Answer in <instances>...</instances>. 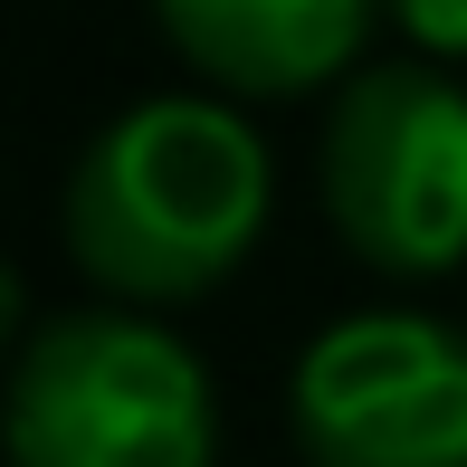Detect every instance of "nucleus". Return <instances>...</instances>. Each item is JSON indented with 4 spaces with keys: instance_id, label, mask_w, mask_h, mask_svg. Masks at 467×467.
I'll return each instance as SVG.
<instances>
[{
    "instance_id": "obj_1",
    "label": "nucleus",
    "mask_w": 467,
    "mask_h": 467,
    "mask_svg": "<svg viewBox=\"0 0 467 467\" xmlns=\"http://www.w3.org/2000/svg\"><path fill=\"white\" fill-rule=\"evenodd\" d=\"M277 162L229 96H134L67 162L57 239L124 306H191L258 248Z\"/></svg>"
},
{
    "instance_id": "obj_2",
    "label": "nucleus",
    "mask_w": 467,
    "mask_h": 467,
    "mask_svg": "<svg viewBox=\"0 0 467 467\" xmlns=\"http://www.w3.org/2000/svg\"><path fill=\"white\" fill-rule=\"evenodd\" d=\"M201 353L143 306H57L10 363V467H210Z\"/></svg>"
},
{
    "instance_id": "obj_3",
    "label": "nucleus",
    "mask_w": 467,
    "mask_h": 467,
    "mask_svg": "<svg viewBox=\"0 0 467 467\" xmlns=\"http://www.w3.org/2000/svg\"><path fill=\"white\" fill-rule=\"evenodd\" d=\"M325 220L381 277H449L467 258V87L439 57H372L325 115Z\"/></svg>"
},
{
    "instance_id": "obj_4",
    "label": "nucleus",
    "mask_w": 467,
    "mask_h": 467,
    "mask_svg": "<svg viewBox=\"0 0 467 467\" xmlns=\"http://www.w3.org/2000/svg\"><path fill=\"white\" fill-rule=\"evenodd\" d=\"M315 467H467V334L420 306L334 315L286 372Z\"/></svg>"
},
{
    "instance_id": "obj_5",
    "label": "nucleus",
    "mask_w": 467,
    "mask_h": 467,
    "mask_svg": "<svg viewBox=\"0 0 467 467\" xmlns=\"http://www.w3.org/2000/svg\"><path fill=\"white\" fill-rule=\"evenodd\" d=\"M153 19L229 96H306L363 67L381 0H153Z\"/></svg>"
},
{
    "instance_id": "obj_6",
    "label": "nucleus",
    "mask_w": 467,
    "mask_h": 467,
    "mask_svg": "<svg viewBox=\"0 0 467 467\" xmlns=\"http://www.w3.org/2000/svg\"><path fill=\"white\" fill-rule=\"evenodd\" d=\"M381 10L420 38V57H467V0H381Z\"/></svg>"
}]
</instances>
